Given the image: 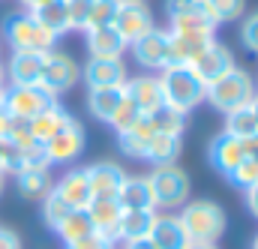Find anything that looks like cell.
<instances>
[{
  "label": "cell",
  "mask_w": 258,
  "mask_h": 249,
  "mask_svg": "<svg viewBox=\"0 0 258 249\" xmlns=\"http://www.w3.org/2000/svg\"><path fill=\"white\" fill-rule=\"evenodd\" d=\"M189 69H192L204 84H210V81H216L219 75H225L228 69H234V54H231L225 45H219V42L213 39V42L189 63Z\"/></svg>",
  "instance_id": "10"
},
{
  "label": "cell",
  "mask_w": 258,
  "mask_h": 249,
  "mask_svg": "<svg viewBox=\"0 0 258 249\" xmlns=\"http://www.w3.org/2000/svg\"><path fill=\"white\" fill-rule=\"evenodd\" d=\"M207 156H210V165H213L222 177H228V174L246 159V150H243V141H240V138H234V135H228V132H219V135L210 141Z\"/></svg>",
  "instance_id": "11"
},
{
  "label": "cell",
  "mask_w": 258,
  "mask_h": 249,
  "mask_svg": "<svg viewBox=\"0 0 258 249\" xmlns=\"http://www.w3.org/2000/svg\"><path fill=\"white\" fill-rule=\"evenodd\" d=\"M240 39H243V45H246L249 51H255L258 54V12H252V15L243 21V27H240Z\"/></svg>",
  "instance_id": "43"
},
{
  "label": "cell",
  "mask_w": 258,
  "mask_h": 249,
  "mask_svg": "<svg viewBox=\"0 0 258 249\" xmlns=\"http://www.w3.org/2000/svg\"><path fill=\"white\" fill-rule=\"evenodd\" d=\"M6 141H15V144H21V147L33 144V132H30V117H12Z\"/></svg>",
  "instance_id": "42"
},
{
  "label": "cell",
  "mask_w": 258,
  "mask_h": 249,
  "mask_svg": "<svg viewBox=\"0 0 258 249\" xmlns=\"http://www.w3.org/2000/svg\"><path fill=\"white\" fill-rule=\"evenodd\" d=\"M15 183H18V192L24 198H45L51 192V177L42 168H24V171H18Z\"/></svg>",
  "instance_id": "31"
},
{
  "label": "cell",
  "mask_w": 258,
  "mask_h": 249,
  "mask_svg": "<svg viewBox=\"0 0 258 249\" xmlns=\"http://www.w3.org/2000/svg\"><path fill=\"white\" fill-rule=\"evenodd\" d=\"M3 183H6V174L0 171V192H3Z\"/></svg>",
  "instance_id": "55"
},
{
  "label": "cell",
  "mask_w": 258,
  "mask_h": 249,
  "mask_svg": "<svg viewBox=\"0 0 258 249\" xmlns=\"http://www.w3.org/2000/svg\"><path fill=\"white\" fill-rule=\"evenodd\" d=\"M72 210H75V207H72V204H66L63 198L57 195V189L51 186V192L45 195V204H42V216H45V222H48L51 228H57L66 216L72 213Z\"/></svg>",
  "instance_id": "37"
},
{
  "label": "cell",
  "mask_w": 258,
  "mask_h": 249,
  "mask_svg": "<svg viewBox=\"0 0 258 249\" xmlns=\"http://www.w3.org/2000/svg\"><path fill=\"white\" fill-rule=\"evenodd\" d=\"M81 78V69H78V63L72 60L69 54H63V51H48L45 54V63H42V75H39V84L57 99L60 93H66V90H72V84Z\"/></svg>",
  "instance_id": "7"
},
{
  "label": "cell",
  "mask_w": 258,
  "mask_h": 249,
  "mask_svg": "<svg viewBox=\"0 0 258 249\" xmlns=\"http://www.w3.org/2000/svg\"><path fill=\"white\" fill-rule=\"evenodd\" d=\"M249 108L255 111V120H258V93H255V96H252V102H249Z\"/></svg>",
  "instance_id": "53"
},
{
  "label": "cell",
  "mask_w": 258,
  "mask_h": 249,
  "mask_svg": "<svg viewBox=\"0 0 258 249\" xmlns=\"http://www.w3.org/2000/svg\"><path fill=\"white\" fill-rule=\"evenodd\" d=\"M126 249H156L150 237H141V240H126Z\"/></svg>",
  "instance_id": "49"
},
{
  "label": "cell",
  "mask_w": 258,
  "mask_h": 249,
  "mask_svg": "<svg viewBox=\"0 0 258 249\" xmlns=\"http://www.w3.org/2000/svg\"><path fill=\"white\" fill-rule=\"evenodd\" d=\"M21 3H24L27 9H33V6H39V3H45V0H21Z\"/></svg>",
  "instance_id": "51"
},
{
  "label": "cell",
  "mask_w": 258,
  "mask_h": 249,
  "mask_svg": "<svg viewBox=\"0 0 258 249\" xmlns=\"http://www.w3.org/2000/svg\"><path fill=\"white\" fill-rule=\"evenodd\" d=\"M42 63H45V54L39 51H12L9 66H6L9 84H39Z\"/></svg>",
  "instance_id": "19"
},
{
  "label": "cell",
  "mask_w": 258,
  "mask_h": 249,
  "mask_svg": "<svg viewBox=\"0 0 258 249\" xmlns=\"http://www.w3.org/2000/svg\"><path fill=\"white\" fill-rule=\"evenodd\" d=\"M141 114H144V111H141V108H138V105H135V102H132V99L126 96V93H123V99H120L117 111L111 114L108 126H111V129L117 132V135H120V132H129L132 126L138 123V117H141Z\"/></svg>",
  "instance_id": "34"
},
{
  "label": "cell",
  "mask_w": 258,
  "mask_h": 249,
  "mask_svg": "<svg viewBox=\"0 0 258 249\" xmlns=\"http://www.w3.org/2000/svg\"><path fill=\"white\" fill-rule=\"evenodd\" d=\"M123 93L144 111H156L159 105H165V96H162V84H159V75H138V78H129L123 84Z\"/></svg>",
  "instance_id": "15"
},
{
  "label": "cell",
  "mask_w": 258,
  "mask_h": 249,
  "mask_svg": "<svg viewBox=\"0 0 258 249\" xmlns=\"http://www.w3.org/2000/svg\"><path fill=\"white\" fill-rule=\"evenodd\" d=\"M72 123V117H69V111L60 108L57 102L54 105H48V108H42L36 117H30V132H33V141H39V144H45L48 138H54L63 126Z\"/></svg>",
  "instance_id": "23"
},
{
  "label": "cell",
  "mask_w": 258,
  "mask_h": 249,
  "mask_svg": "<svg viewBox=\"0 0 258 249\" xmlns=\"http://www.w3.org/2000/svg\"><path fill=\"white\" fill-rule=\"evenodd\" d=\"M243 150H246V159H258V132L243 138Z\"/></svg>",
  "instance_id": "47"
},
{
  "label": "cell",
  "mask_w": 258,
  "mask_h": 249,
  "mask_svg": "<svg viewBox=\"0 0 258 249\" xmlns=\"http://www.w3.org/2000/svg\"><path fill=\"white\" fill-rule=\"evenodd\" d=\"M111 27L123 36L126 45H132L138 36H144L147 30H153V18H150V12H147L144 3H120Z\"/></svg>",
  "instance_id": "12"
},
{
  "label": "cell",
  "mask_w": 258,
  "mask_h": 249,
  "mask_svg": "<svg viewBox=\"0 0 258 249\" xmlns=\"http://www.w3.org/2000/svg\"><path fill=\"white\" fill-rule=\"evenodd\" d=\"M255 93H258V87H255V81H252V75L243 72V69H237V66L228 69L225 75H219L216 81L204 84V99H207L213 108H219L222 114L249 105Z\"/></svg>",
  "instance_id": "1"
},
{
  "label": "cell",
  "mask_w": 258,
  "mask_h": 249,
  "mask_svg": "<svg viewBox=\"0 0 258 249\" xmlns=\"http://www.w3.org/2000/svg\"><path fill=\"white\" fill-rule=\"evenodd\" d=\"M63 3H66V15H69V30H84L87 18H90V9H93V0H63Z\"/></svg>",
  "instance_id": "40"
},
{
  "label": "cell",
  "mask_w": 258,
  "mask_h": 249,
  "mask_svg": "<svg viewBox=\"0 0 258 249\" xmlns=\"http://www.w3.org/2000/svg\"><path fill=\"white\" fill-rule=\"evenodd\" d=\"M48 165H51V159L45 153V144L33 141V144L24 147V168H42V171H48Z\"/></svg>",
  "instance_id": "41"
},
{
  "label": "cell",
  "mask_w": 258,
  "mask_h": 249,
  "mask_svg": "<svg viewBox=\"0 0 258 249\" xmlns=\"http://www.w3.org/2000/svg\"><path fill=\"white\" fill-rule=\"evenodd\" d=\"M225 132H228V135H234V138H240V141H243V138H249V135H255V132H258L255 111H252L249 105L228 111V114H225Z\"/></svg>",
  "instance_id": "32"
},
{
  "label": "cell",
  "mask_w": 258,
  "mask_h": 249,
  "mask_svg": "<svg viewBox=\"0 0 258 249\" xmlns=\"http://www.w3.org/2000/svg\"><path fill=\"white\" fill-rule=\"evenodd\" d=\"M0 249H21L18 234H15V231H9V228H0Z\"/></svg>",
  "instance_id": "45"
},
{
  "label": "cell",
  "mask_w": 258,
  "mask_h": 249,
  "mask_svg": "<svg viewBox=\"0 0 258 249\" xmlns=\"http://www.w3.org/2000/svg\"><path fill=\"white\" fill-rule=\"evenodd\" d=\"M246 207H249V213L258 219V183L246 189Z\"/></svg>",
  "instance_id": "46"
},
{
  "label": "cell",
  "mask_w": 258,
  "mask_h": 249,
  "mask_svg": "<svg viewBox=\"0 0 258 249\" xmlns=\"http://www.w3.org/2000/svg\"><path fill=\"white\" fill-rule=\"evenodd\" d=\"M150 240L156 249H186L192 243L177 216H156V222L150 228Z\"/></svg>",
  "instance_id": "20"
},
{
  "label": "cell",
  "mask_w": 258,
  "mask_h": 249,
  "mask_svg": "<svg viewBox=\"0 0 258 249\" xmlns=\"http://www.w3.org/2000/svg\"><path fill=\"white\" fill-rule=\"evenodd\" d=\"M66 249H114V240H108L105 234L93 231V234H87V237H81V240L69 243Z\"/></svg>",
  "instance_id": "44"
},
{
  "label": "cell",
  "mask_w": 258,
  "mask_h": 249,
  "mask_svg": "<svg viewBox=\"0 0 258 249\" xmlns=\"http://www.w3.org/2000/svg\"><path fill=\"white\" fill-rule=\"evenodd\" d=\"M87 210V216H90V222H93V228L99 231V234H105L108 240H120V231H117V225H120V204H117V198H90V204L84 207Z\"/></svg>",
  "instance_id": "17"
},
{
  "label": "cell",
  "mask_w": 258,
  "mask_h": 249,
  "mask_svg": "<svg viewBox=\"0 0 258 249\" xmlns=\"http://www.w3.org/2000/svg\"><path fill=\"white\" fill-rule=\"evenodd\" d=\"M3 96H6V84H0V105H3Z\"/></svg>",
  "instance_id": "54"
},
{
  "label": "cell",
  "mask_w": 258,
  "mask_h": 249,
  "mask_svg": "<svg viewBox=\"0 0 258 249\" xmlns=\"http://www.w3.org/2000/svg\"><path fill=\"white\" fill-rule=\"evenodd\" d=\"M9 123H12V114L6 111V105H0V141L9 135Z\"/></svg>",
  "instance_id": "48"
},
{
  "label": "cell",
  "mask_w": 258,
  "mask_h": 249,
  "mask_svg": "<svg viewBox=\"0 0 258 249\" xmlns=\"http://www.w3.org/2000/svg\"><path fill=\"white\" fill-rule=\"evenodd\" d=\"M156 222V210H123L120 213V240H141V237H150V228Z\"/></svg>",
  "instance_id": "29"
},
{
  "label": "cell",
  "mask_w": 258,
  "mask_h": 249,
  "mask_svg": "<svg viewBox=\"0 0 258 249\" xmlns=\"http://www.w3.org/2000/svg\"><path fill=\"white\" fill-rule=\"evenodd\" d=\"M228 180H231L237 189H243V192H246L249 186H255L258 183V159H243V162L228 174Z\"/></svg>",
  "instance_id": "39"
},
{
  "label": "cell",
  "mask_w": 258,
  "mask_h": 249,
  "mask_svg": "<svg viewBox=\"0 0 258 249\" xmlns=\"http://www.w3.org/2000/svg\"><path fill=\"white\" fill-rule=\"evenodd\" d=\"M87 36V51L90 57H123L126 42L114 27H96V30H84Z\"/></svg>",
  "instance_id": "25"
},
{
  "label": "cell",
  "mask_w": 258,
  "mask_h": 249,
  "mask_svg": "<svg viewBox=\"0 0 258 249\" xmlns=\"http://www.w3.org/2000/svg\"><path fill=\"white\" fill-rule=\"evenodd\" d=\"M213 42L204 33H174L168 30V66H189V63Z\"/></svg>",
  "instance_id": "16"
},
{
  "label": "cell",
  "mask_w": 258,
  "mask_h": 249,
  "mask_svg": "<svg viewBox=\"0 0 258 249\" xmlns=\"http://www.w3.org/2000/svg\"><path fill=\"white\" fill-rule=\"evenodd\" d=\"M129 48H132L135 60L141 63L144 69L162 72V69L168 66V30L153 27V30H147L144 36H138Z\"/></svg>",
  "instance_id": "8"
},
{
  "label": "cell",
  "mask_w": 258,
  "mask_h": 249,
  "mask_svg": "<svg viewBox=\"0 0 258 249\" xmlns=\"http://www.w3.org/2000/svg\"><path fill=\"white\" fill-rule=\"evenodd\" d=\"M117 9H120V0H93V9H90V18H87V27H84V30L111 27Z\"/></svg>",
  "instance_id": "35"
},
{
  "label": "cell",
  "mask_w": 258,
  "mask_h": 249,
  "mask_svg": "<svg viewBox=\"0 0 258 249\" xmlns=\"http://www.w3.org/2000/svg\"><path fill=\"white\" fill-rule=\"evenodd\" d=\"M81 150H84V129H81L78 120H72V123L63 126L54 138L45 141V153H48L51 165H54V162H72Z\"/></svg>",
  "instance_id": "13"
},
{
  "label": "cell",
  "mask_w": 258,
  "mask_h": 249,
  "mask_svg": "<svg viewBox=\"0 0 258 249\" xmlns=\"http://www.w3.org/2000/svg\"><path fill=\"white\" fill-rule=\"evenodd\" d=\"M147 117H150V123H153L156 132H168V135H180V132H183V123H186V114H180V111L171 108V105H159V108L150 111Z\"/></svg>",
  "instance_id": "33"
},
{
  "label": "cell",
  "mask_w": 258,
  "mask_h": 249,
  "mask_svg": "<svg viewBox=\"0 0 258 249\" xmlns=\"http://www.w3.org/2000/svg\"><path fill=\"white\" fill-rule=\"evenodd\" d=\"M120 3H147V0H120Z\"/></svg>",
  "instance_id": "56"
},
{
  "label": "cell",
  "mask_w": 258,
  "mask_h": 249,
  "mask_svg": "<svg viewBox=\"0 0 258 249\" xmlns=\"http://www.w3.org/2000/svg\"><path fill=\"white\" fill-rule=\"evenodd\" d=\"M0 171L3 174H18L24 171V147L15 141L3 138V150H0Z\"/></svg>",
  "instance_id": "38"
},
{
  "label": "cell",
  "mask_w": 258,
  "mask_h": 249,
  "mask_svg": "<svg viewBox=\"0 0 258 249\" xmlns=\"http://www.w3.org/2000/svg\"><path fill=\"white\" fill-rule=\"evenodd\" d=\"M252 249H258V234H255V240H252Z\"/></svg>",
  "instance_id": "57"
},
{
  "label": "cell",
  "mask_w": 258,
  "mask_h": 249,
  "mask_svg": "<svg viewBox=\"0 0 258 249\" xmlns=\"http://www.w3.org/2000/svg\"><path fill=\"white\" fill-rule=\"evenodd\" d=\"M87 90L93 87H123L126 84V66L120 57H90L81 69Z\"/></svg>",
  "instance_id": "9"
},
{
  "label": "cell",
  "mask_w": 258,
  "mask_h": 249,
  "mask_svg": "<svg viewBox=\"0 0 258 249\" xmlns=\"http://www.w3.org/2000/svg\"><path fill=\"white\" fill-rule=\"evenodd\" d=\"M120 99H123V87H93V90H87V108L102 123L111 120V114L117 111Z\"/></svg>",
  "instance_id": "28"
},
{
  "label": "cell",
  "mask_w": 258,
  "mask_h": 249,
  "mask_svg": "<svg viewBox=\"0 0 258 249\" xmlns=\"http://www.w3.org/2000/svg\"><path fill=\"white\" fill-rule=\"evenodd\" d=\"M54 189H57V195L63 198L66 204H72V207H87L90 198H93V192H90V180H87V171H84V168H72V171H66L63 177L54 183Z\"/></svg>",
  "instance_id": "21"
},
{
  "label": "cell",
  "mask_w": 258,
  "mask_h": 249,
  "mask_svg": "<svg viewBox=\"0 0 258 249\" xmlns=\"http://www.w3.org/2000/svg\"><path fill=\"white\" fill-rule=\"evenodd\" d=\"M153 135H156V129H153V123H150V117H147V114H141V117H138V123L132 126L129 132H120V135H117L120 153H123V156H132V159H144L147 144L153 141Z\"/></svg>",
  "instance_id": "24"
},
{
  "label": "cell",
  "mask_w": 258,
  "mask_h": 249,
  "mask_svg": "<svg viewBox=\"0 0 258 249\" xmlns=\"http://www.w3.org/2000/svg\"><path fill=\"white\" fill-rule=\"evenodd\" d=\"M0 84H6V63L0 60Z\"/></svg>",
  "instance_id": "52"
},
{
  "label": "cell",
  "mask_w": 258,
  "mask_h": 249,
  "mask_svg": "<svg viewBox=\"0 0 258 249\" xmlns=\"http://www.w3.org/2000/svg\"><path fill=\"white\" fill-rule=\"evenodd\" d=\"M84 171H87L93 198H114L117 189H120V183H123V177H126V171H123L117 162H111V159L93 162V165L84 168Z\"/></svg>",
  "instance_id": "14"
},
{
  "label": "cell",
  "mask_w": 258,
  "mask_h": 249,
  "mask_svg": "<svg viewBox=\"0 0 258 249\" xmlns=\"http://www.w3.org/2000/svg\"><path fill=\"white\" fill-rule=\"evenodd\" d=\"M114 198H117L120 210H156L150 180H147V177H141V174H135V177H129V174H126Z\"/></svg>",
  "instance_id": "18"
},
{
  "label": "cell",
  "mask_w": 258,
  "mask_h": 249,
  "mask_svg": "<svg viewBox=\"0 0 258 249\" xmlns=\"http://www.w3.org/2000/svg\"><path fill=\"white\" fill-rule=\"evenodd\" d=\"M54 231H57V237H60L66 246H69V243H75V240H81V237L93 234L96 228H93V222H90L87 210H84V207H75V210L66 216V219L57 225V228H54Z\"/></svg>",
  "instance_id": "30"
},
{
  "label": "cell",
  "mask_w": 258,
  "mask_h": 249,
  "mask_svg": "<svg viewBox=\"0 0 258 249\" xmlns=\"http://www.w3.org/2000/svg\"><path fill=\"white\" fill-rule=\"evenodd\" d=\"M0 150H3V141H0Z\"/></svg>",
  "instance_id": "58"
},
{
  "label": "cell",
  "mask_w": 258,
  "mask_h": 249,
  "mask_svg": "<svg viewBox=\"0 0 258 249\" xmlns=\"http://www.w3.org/2000/svg\"><path fill=\"white\" fill-rule=\"evenodd\" d=\"M177 156H180V135H168V132H156L153 141L147 144V153H144V159L153 168L177 165Z\"/></svg>",
  "instance_id": "27"
},
{
  "label": "cell",
  "mask_w": 258,
  "mask_h": 249,
  "mask_svg": "<svg viewBox=\"0 0 258 249\" xmlns=\"http://www.w3.org/2000/svg\"><path fill=\"white\" fill-rule=\"evenodd\" d=\"M171 21V27L168 30H174V33H204V36H213L216 33V21H213V15L207 12V6H204V0L189 9V12H180V15H174V18H168Z\"/></svg>",
  "instance_id": "26"
},
{
  "label": "cell",
  "mask_w": 258,
  "mask_h": 249,
  "mask_svg": "<svg viewBox=\"0 0 258 249\" xmlns=\"http://www.w3.org/2000/svg\"><path fill=\"white\" fill-rule=\"evenodd\" d=\"M204 6L213 15V21L222 24V21H237L246 9V0H204Z\"/></svg>",
  "instance_id": "36"
},
{
  "label": "cell",
  "mask_w": 258,
  "mask_h": 249,
  "mask_svg": "<svg viewBox=\"0 0 258 249\" xmlns=\"http://www.w3.org/2000/svg\"><path fill=\"white\" fill-rule=\"evenodd\" d=\"M57 99L42 87V84H9L3 105L12 117H36L42 108L54 105Z\"/></svg>",
  "instance_id": "6"
},
{
  "label": "cell",
  "mask_w": 258,
  "mask_h": 249,
  "mask_svg": "<svg viewBox=\"0 0 258 249\" xmlns=\"http://www.w3.org/2000/svg\"><path fill=\"white\" fill-rule=\"evenodd\" d=\"M153 189V204L156 207H183L189 198V177L177 165H159L147 177Z\"/></svg>",
  "instance_id": "5"
},
{
  "label": "cell",
  "mask_w": 258,
  "mask_h": 249,
  "mask_svg": "<svg viewBox=\"0 0 258 249\" xmlns=\"http://www.w3.org/2000/svg\"><path fill=\"white\" fill-rule=\"evenodd\" d=\"M3 36L6 42L12 45V51H39V54H48L54 48V36L45 33L30 12H15L3 21Z\"/></svg>",
  "instance_id": "4"
},
{
  "label": "cell",
  "mask_w": 258,
  "mask_h": 249,
  "mask_svg": "<svg viewBox=\"0 0 258 249\" xmlns=\"http://www.w3.org/2000/svg\"><path fill=\"white\" fill-rule=\"evenodd\" d=\"M27 12H30L33 21H36L45 33H51L54 39L63 36L66 30H69V15H66L63 0H45V3H39V6H33V9H27Z\"/></svg>",
  "instance_id": "22"
},
{
  "label": "cell",
  "mask_w": 258,
  "mask_h": 249,
  "mask_svg": "<svg viewBox=\"0 0 258 249\" xmlns=\"http://www.w3.org/2000/svg\"><path fill=\"white\" fill-rule=\"evenodd\" d=\"M186 249H216V246L213 243H189Z\"/></svg>",
  "instance_id": "50"
},
{
  "label": "cell",
  "mask_w": 258,
  "mask_h": 249,
  "mask_svg": "<svg viewBox=\"0 0 258 249\" xmlns=\"http://www.w3.org/2000/svg\"><path fill=\"white\" fill-rule=\"evenodd\" d=\"M165 105L177 108L180 114H189L195 105L204 99V81L195 75L189 66H165L159 75Z\"/></svg>",
  "instance_id": "2"
},
{
  "label": "cell",
  "mask_w": 258,
  "mask_h": 249,
  "mask_svg": "<svg viewBox=\"0 0 258 249\" xmlns=\"http://www.w3.org/2000/svg\"><path fill=\"white\" fill-rule=\"evenodd\" d=\"M192 243H216L225 231V213L213 201H186L177 213Z\"/></svg>",
  "instance_id": "3"
}]
</instances>
